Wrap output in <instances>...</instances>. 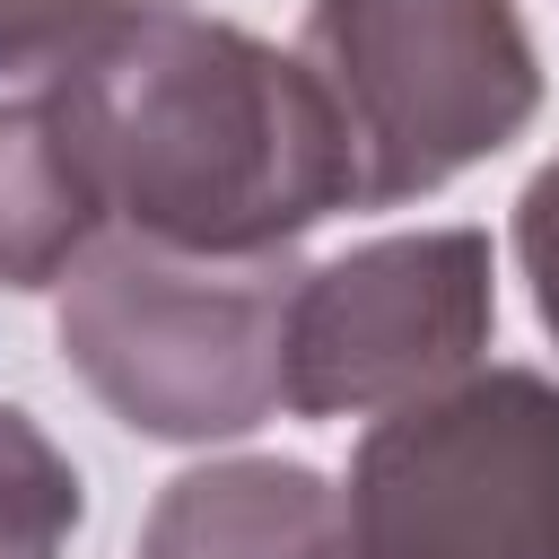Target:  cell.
Segmentation results:
<instances>
[{
    "label": "cell",
    "instance_id": "obj_1",
    "mask_svg": "<svg viewBox=\"0 0 559 559\" xmlns=\"http://www.w3.org/2000/svg\"><path fill=\"white\" fill-rule=\"evenodd\" d=\"M35 96L122 236L288 253L332 210H358V148L323 79L227 17L148 9L44 70Z\"/></svg>",
    "mask_w": 559,
    "mask_h": 559
},
{
    "label": "cell",
    "instance_id": "obj_2",
    "mask_svg": "<svg viewBox=\"0 0 559 559\" xmlns=\"http://www.w3.org/2000/svg\"><path fill=\"white\" fill-rule=\"evenodd\" d=\"M288 288V253H175L148 236H105L70 262L61 358L140 437H245L280 411Z\"/></svg>",
    "mask_w": 559,
    "mask_h": 559
},
{
    "label": "cell",
    "instance_id": "obj_3",
    "mask_svg": "<svg viewBox=\"0 0 559 559\" xmlns=\"http://www.w3.org/2000/svg\"><path fill=\"white\" fill-rule=\"evenodd\" d=\"M297 61L358 148V210L454 183L542 105L515 0H314Z\"/></svg>",
    "mask_w": 559,
    "mask_h": 559
},
{
    "label": "cell",
    "instance_id": "obj_4",
    "mask_svg": "<svg viewBox=\"0 0 559 559\" xmlns=\"http://www.w3.org/2000/svg\"><path fill=\"white\" fill-rule=\"evenodd\" d=\"M349 559H559V384L463 367L393 411L341 480Z\"/></svg>",
    "mask_w": 559,
    "mask_h": 559
},
{
    "label": "cell",
    "instance_id": "obj_5",
    "mask_svg": "<svg viewBox=\"0 0 559 559\" xmlns=\"http://www.w3.org/2000/svg\"><path fill=\"white\" fill-rule=\"evenodd\" d=\"M498 288L480 227L376 236L323 271H297L280 323V411L376 419L489 349Z\"/></svg>",
    "mask_w": 559,
    "mask_h": 559
},
{
    "label": "cell",
    "instance_id": "obj_6",
    "mask_svg": "<svg viewBox=\"0 0 559 559\" xmlns=\"http://www.w3.org/2000/svg\"><path fill=\"white\" fill-rule=\"evenodd\" d=\"M140 559H349L341 489L306 463H201L166 480L140 524Z\"/></svg>",
    "mask_w": 559,
    "mask_h": 559
},
{
    "label": "cell",
    "instance_id": "obj_7",
    "mask_svg": "<svg viewBox=\"0 0 559 559\" xmlns=\"http://www.w3.org/2000/svg\"><path fill=\"white\" fill-rule=\"evenodd\" d=\"M105 236L96 192L79 183L44 96L0 105V288H52Z\"/></svg>",
    "mask_w": 559,
    "mask_h": 559
},
{
    "label": "cell",
    "instance_id": "obj_8",
    "mask_svg": "<svg viewBox=\"0 0 559 559\" xmlns=\"http://www.w3.org/2000/svg\"><path fill=\"white\" fill-rule=\"evenodd\" d=\"M79 515H87L79 463L17 402H0V559H61Z\"/></svg>",
    "mask_w": 559,
    "mask_h": 559
},
{
    "label": "cell",
    "instance_id": "obj_9",
    "mask_svg": "<svg viewBox=\"0 0 559 559\" xmlns=\"http://www.w3.org/2000/svg\"><path fill=\"white\" fill-rule=\"evenodd\" d=\"M175 9V0H0V70H61L96 35Z\"/></svg>",
    "mask_w": 559,
    "mask_h": 559
},
{
    "label": "cell",
    "instance_id": "obj_10",
    "mask_svg": "<svg viewBox=\"0 0 559 559\" xmlns=\"http://www.w3.org/2000/svg\"><path fill=\"white\" fill-rule=\"evenodd\" d=\"M515 262H524V280H533V314L559 332V157L524 183V201H515Z\"/></svg>",
    "mask_w": 559,
    "mask_h": 559
}]
</instances>
